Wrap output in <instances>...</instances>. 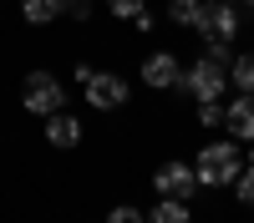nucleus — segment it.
<instances>
[{
    "label": "nucleus",
    "mask_w": 254,
    "mask_h": 223,
    "mask_svg": "<svg viewBox=\"0 0 254 223\" xmlns=\"http://www.w3.org/2000/svg\"><path fill=\"white\" fill-rule=\"evenodd\" d=\"M229 61H234L229 46H203V56L193 61V66H183L178 87L193 96V101H219L229 91Z\"/></svg>",
    "instance_id": "1"
},
{
    "label": "nucleus",
    "mask_w": 254,
    "mask_h": 223,
    "mask_svg": "<svg viewBox=\"0 0 254 223\" xmlns=\"http://www.w3.org/2000/svg\"><path fill=\"white\" fill-rule=\"evenodd\" d=\"M193 173H198L203 188H229V182L244 173V152H239V142H208V147H198Z\"/></svg>",
    "instance_id": "2"
},
{
    "label": "nucleus",
    "mask_w": 254,
    "mask_h": 223,
    "mask_svg": "<svg viewBox=\"0 0 254 223\" xmlns=\"http://www.w3.org/2000/svg\"><path fill=\"white\" fill-rule=\"evenodd\" d=\"M20 107L31 117H51V112L66 107V91H61L56 71H26V81H20Z\"/></svg>",
    "instance_id": "3"
},
{
    "label": "nucleus",
    "mask_w": 254,
    "mask_h": 223,
    "mask_svg": "<svg viewBox=\"0 0 254 223\" xmlns=\"http://www.w3.org/2000/svg\"><path fill=\"white\" fill-rule=\"evenodd\" d=\"M203 36V46H234V36H239V5L234 0H203V15H198V26Z\"/></svg>",
    "instance_id": "4"
},
{
    "label": "nucleus",
    "mask_w": 254,
    "mask_h": 223,
    "mask_svg": "<svg viewBox=\"0 0 254 223\" xmlns=\"http://www.w3.org/2000/svg\"><path fill=\"white\" fill-rule=\"evenodd\" d=\"M81 96H87L92 112H117V107H127L132 87H127V76H117V71H92V81L81 87Z\"/></svg>",
    "instance_id": "5"
},
{
    "label": "nucleus",
    "mask_w": 254,
    "mask_h": 223,
    "mask_svg": "<svg viewBox=\"0 0 254 223\" xmlns=\"http://www.w3.org/2000/svg\"><path fill=\"white\" fill-rule=\"evenodd\" d=\"M153 188H158V198H183V203H193V193L203 188V182H198V173H193V162L168 157L163 168L153 173Z\"/></svg>",
    "instance_id": "6"
},
{
    "label": "nucleus",
    "mask_w": 254,
    "mask_h": 223,
    "mask_svg": "<svg viewBox=\"0 0 254 223\" xmlns=\"http://www.w3.org/2000/svg\"><path fill=\"white\" fill-rule=\"evenodd\" d=\"M137 76H142V87H153V91H173L183 81V61H178V51H147Z\"/></svg>",
    "instance_id": "7"
},
{
    "label": "nucleus",
    "mask_w": 254,
    "mask_h": 223,
    "mask_svg": "<svg viewBox=\"0 0 254 223\" xmlns=\"http://www.w3.org/2000/svg\"><path fill=\"white\" fill-rule=\"evenodd\" d=\"M46 142H51L56 152L81 147V117H71L66 107H61V112H51V117H46Z\"/></svg>",
    "instance_id": "8"
},
{
    "label": "nucleus",
    "mask_w": 254,
    "mask_h": 223,
    "mask_svg": "<svg viewBox=\"0 0 254 223\" xmlns=\"http://www.w3.org/2000/svg\"><path fill=\"white\" fill-rule=\"evenodd\" d=\"M224 127L234 132V142H254V91H239L224 107Z\"/></svg>",
    "instance_id": "9"
},
{
    "label": "nucleus",
    "mask_w": 254,
    "mask_h": 223,
    "mask_svg": "<svg viewBox=\"0 0 254 223\" xmlns=\"http://www.w3.org/2000/svg\"><path fill=\"white\" fill-rule=\"evenodd\" d=\"M147 223H193V208H188L183 198H158L153 208H147Z\"/></svg>",
    "instance_id": "10"
},
{
    "label": "nucleus",
    "mask_w": 254,
    "mask_h": 223,
    "mask_svg": "<svg viewBox=\"0 0 254 223\" xmlns=\"http://www.w3.org/2000/svg\"><path fill=\"white\" fill-rule=\"evenodd\" d=\"M229 87H234V91H254V51L229 61Z\"/></svg>",
    "instance_id": "11"
},
{
    "label": "nucleus",
    "mask_w": 254,
    "mask_h": 223,
    "mask_svg": "<svg viewBox=\"0 0 254 223\" xmlns=\"http://www.w3.org/2000/svg\"><path fill=\"white\" fill-rule=\"evenodd\" d=\"M198 15H203V0H168V20L183 31H193L198 26Z\"/></svg>",
    "instance_id": "12"
},
{
    "label": "nucleus",
    "mask_w": 254,
    "mask_h": 223,
    "mask_svg": "<svg viewBox=\"0 0 254 223\" xmlns=\"http://www.w3.org/2000/svg\"><path fill=\"white\" fill-rule=\"evenodd\" d=\"M20 15H26L31 26H51V20L61 15V5L56 0H20Z\"/></svg>",
    "instance_id": "13"
},
{
    "label": "nucleus",
    "mask_w": 254,
    "mask_h": 223,
    "mask_svg": "<svg viewBox=\"0 0 254 223\" xmlns=\"http://www.w3.org/2000/svg\"><path fill=\"white\" fill-rule=\"evenodd\" d=\"M234 198L244 203V208H254V168H249V162H244V173L234 178Z\"/></svg>",
    "instance_id": "14"
},
{
    "label": "nucleus",
    "mask_w": 254,
    "mask_h": 223,
    "mask_svg": "<svg viewBox=\"0 0 254 223\" xmlns=\"http://www.w3.org/2000/svg\"><path fill=\"white\" fill-rule=\"evenodd\" d=\"M107 223H147V213H142V208H132V203H117V208L107 213Z\"/></svg>",
    "instance_id": "15"
},
{
    "label": "nucleus",
    "mask_w": 254,
    "mask_h": 223,
    "mask_svg": "<svg viewBox=\"0 0 254 223\" xmlns=\"http://www.w3.org/2000/svg\"><path fill=\"white\" fill-rule=\"evenodd\" d=\"M198 122L203 127H224V107L219 101H198Z\"/></svg>",
    "instance_id": "16"
},
{
    "label": "nucleus",
    "mask_w": 254,
    "mask_h": 223,
    "mask_svg": "<svg viewBox=\"0 0 254 223\" xmlns=\"http://www.w3.org/2000/svg\"><path fill=\"white\" fill-rule=\"evenodd\" d=\"M102 5H107V10L117 15V20H132V15L142 10V0H102Z\"/></svg>",
    "instance_id": "17"
},
{
    "label": "nucleus",
    "mask_w": 254,
    "mask_h": 223,
    "mask_svg": "<svg viewBox=\"0 0 254 223\" xmlns=\"http://www.w3.org/2000/svg\"><path fill=\"white\" fill-rule=\"evenodd\" d=\"M56 5L66 10V15H76V20H87V15H92V0H56Z\"/></svg>",
    "instance_id": "18"
},
{
    "label": "nucleus",
    "mask_w": 254,
    "mask_h": 223,
    "mask_svg": "<svg viewBox=\"0 0 254 223\" xmlns=\"http://www.w3.org/2000/svg\"><path fill=\"white\" fill-rule=\"evenodd\" d=\"M132 26H137V31H158V15H153V10H147V5H142V10L132 15Z\"/></svg>",
    "instance_id": "19"
},
{
    "label": "nucleus",
    "mask_w": 254,
    "mask_h": 223,
    "mask_svg": "<svg viewBox=\"0 0 254 223\" xmlns=\"http://www.w3.org/2000/svg\"><path fill=\"white\" fill-rule=\"evenodd\" d=\"M244 162H249V168H254V142H249V157H244Z\"/></svg>",
    "instance_id": "20"
},
{
    "label": "nucleus",
    "mask_w": 254,
    "mask_h": 223,
    "mask_svg": "<svg viewBox=\"0 0 254 223\" xmlns=\"http://www.w3.org/2000/svg\"><path fill=\"white\" fill-rule=\"evenodd\" d=\"M244 5H249V10H254V0H244Z\"/></svg>",
    "instance_id": "21"
}]
</instances>
